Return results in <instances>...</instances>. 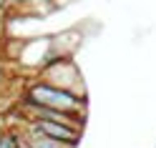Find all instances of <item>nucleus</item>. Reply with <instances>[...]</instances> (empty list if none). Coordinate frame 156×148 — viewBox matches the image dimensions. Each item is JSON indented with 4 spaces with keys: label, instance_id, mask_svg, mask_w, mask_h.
Returning a JSON list of instances; mask_svg holds the SVG:
<instances>
[{
    "label": "nucleus",
    "instance_id": "1",
    "mask_svg": "<svg viewBox=\"0 0 156 148\" xmlns=\"http://www.w3.org/2000/svg\"><path fill=\"white\" fill-rule=\"evenodd\" d=\"M30 103L45 105V108H55V111H71V108L78 105V98L66 93V91L51 88V85H35L30 91Z\"/></svg>",
    "mask_w": 156,
    "mask_h": 148
},
{
    "label": "nucleus",
    "instance_id": "2",
    "mask_svg": "<svg viewBox=\"0 0 156 148\" xmlns=\"http://www.w3.org/2000/svg\"><path fill=\"white\" fill-rule=\"evenodd\" d=\"M35 131L48 136V138H53V141H68V143L78 141V131L76 128H71L68 123H58V121H41Z\"/></svg>",
    "mask_w": 156,
    "mask_h": 148
},
{
    "label": "nucleus",
    "instance_id": "4",
    "mask_svg": "<svg viewBox=\"0 0 156 148\" xmlns=\"http://www.w3.org/2000/svg\"><path fill=\"white\" fill-rule=\"evenodd\" d=\"M35 148H55V146H51V141H43V138H38V141H35Z\"/></svg>",
    "mask_w": 156,
    "mask_h": 148
},
{
    "label": "nucleus",
    "instance_id": "5",
    "mask_svg": "<svg viewBox=\"0 0 156 148\" xmlns=\"http://www.w3.org/2000/svg\"><path fill=\"white\" fill-rule=\"evenodd\" d=\"M3 5H5V0H0V8H3Z\"/></svg>",
    "mask_w": 156,
    "mask_h": 148
},
{
    "label": "nucleus",
    "instance_id": "3",
    "mask_svg": "<svg viewBox=\"0 0 156 148\" xmlns=\"http://www.w3.org/2000/svg\"><path fill=\"white\" fill-rule=\"evenodd\" d=\"M0 148H15V141L13 138H0Z\"/></svg>",
    "mask_w": 156,
    "mask_h": 148
}]
</instances>
